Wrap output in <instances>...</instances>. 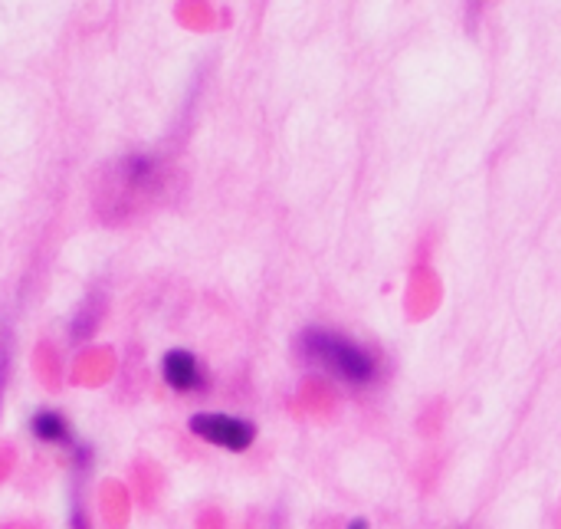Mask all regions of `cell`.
I'll return each mask as SVG.
<instances>
[{
    "label": "cell",
    "instance_id": "1",
    "mask_svg": "<svg viewBox=\"0 0 561 529\" xmlns=\"http://www.w3.org/2000/svg\"><path fill=\"white\" fill-rule=\"evenodd\" d=\"M306 352L316 362H322L328 372H336L338 378H345V382L364 385L374 378V358L342 336L312 329V332H306Z\"/></svg>",
    "mask_w": 561,
    "mask_h": 529
},
{
    "label": "cell",
    "instance_id": "2",
    "mask_svg": "<svg viewBox=\"0 0 561 529\" xmlns=\"http://www.w3.org/2000/svg\"><path fill=\"white\" fill-rule=\"evenodd\" d=\"M190 431L207 444H217L226 450H246L256 438V424L244 418H230V414H194Z\"/></svg>",
    "mask_w": 561,
    "mask_h": 529
},
{
    "label": "cell",
    "instance_id": "3",
    "mask_svg": "<svg viewBox=\"0 0 561 529\" xmlns=\"http://www.w3.org/2000/svg\"><path fill=\"white\" fill-rule=\"evenodd\" d=\"M161 372H164V382L171 385L174 392H194V388H200V366L188 348H171L161 362Z\"/></svg>",
    "mask_w": 561,
    "mask_h": 529
},
{
    "label": "cell",
    "instance_id": "4",
    "mask_svg": "<svg viewBox=\"0 0 561 529\" xmlns=\"http://www.w3.org/2000/svg\"><path fill=\"white\" fill-rule=\"evenodd\" d=\"M33 434H37L40 441H56V444H63V441H69V424L63 421V414H56V411H40V414H33Z\"/></svg>",
    "mask_w": 561,
    "mask_h": 529
},
{
    "label": "cell",
    "instance_id": "5",
    "mask_svg": "<svg viewBox=\"0 0 561 529\" xmlns=\"http://www.w3.org/2000/svg\"><path fill=\"white\" fill-rule=\"evenodd\" d=\"M348 529H372V526H368V523H364V520H354V523H352V526H348Z\"/></svg>",
    "mask_w": 561,
    "mask_h": 529
}]
</instances>
